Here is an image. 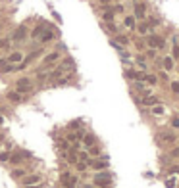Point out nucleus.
Listing matches in <instances>:
<instances>
[{
	"instance_id": "28",
	"label": "nucleus",
	"mask_w": 179,
	"mask_h": 188,
	"mask_svg": "<svg viewBox=\"0 0 179 188\" xmlns=\"http://www.w3.org/2000/svg\"><path fill=\"white\" fill-rule=\"evenodd\" d=\"M137 73L139 71H135V69H125V77L131 79V81H137Z\"/></svg>"
},
{
	"instance_id": "1",
	"label": "nucleus",
	"mask_w": 179,
	"mask_h": 188,
	"mask_svg": "<svg viewBox=\"0 0 179 188\" xmlns=\"http://www.w3.org/2000/svg\"><path fill=\"white\" fill-rule=\"evenodd\" d=\"M12 88H14V90H18L19 94H23V96H33V94L39 90V85L35 83V77L33 75H19L18 79L14 81Z\"/></svg>"
},
{
	"instance_id": "30",
	"label": "nucleus",
	"mask_w": 179,
	"mask_h": 188,
	"mask_svg": "<svg viewBox=\"0 0 179 188\" xmlns=\"http://www.w3.org/2000/svg\"><path fill=\"white\" fill-rule=\"evenodd\" d=\"M152 113H154V115H164V108L162 106H152Z\"/></svg>"
},
{
	"instance_id": "42",
	"label": "nucleus",
	"mask_w": 179,
	"mask_h": 188,
	"mask_svg": "<svg viewBox=\"0 0 179 188\" xmlns=\"http://www.w3.org/2000/svg\"><path fill=\"white\" fill-rule=\"evenodd\" d=\"M52 15H54V19H56V21H58V23H62V17H60V15H58L56 12H52Z\"/></svg>"
},
{
	"instance_id": "32",
	"label": "nucleus",
	"mask_w": 179,
	"mask_h": 188,
	"mask_svg": "<svg viewBox=\"0 0 179 188\" xmlns=\"http://www.w3.org/2000/svg\"><path fill=\"white\" fill-rule=\"evenodd\" d=\"M146 83H148V85H156V77L154 75H146Z\"/></svg>"
},
{
	"instance_id": "44",
	"label": "nucleus",
	"mask_w": 179,
	"mask_h": 188,
	"mask_svg": "<svg viewBox=\"0 0 179 188\" xmlns=\"http://www.w3.org/2000/svg\"><path fill=\"white\" fill-rule=\"evenodd\" d=\"M0 29H2V17H0Z\"/></svg>"
},
{
	"instance_id": "23",
	"label": "nucleus",
	"mask_w": 179,
	"mask_h": 188,
	"mask_svg": "<svg viewBox=\"0 0 179 188\" xmlns=\"http://www.w3.org/2000/svg\"><path fill=\"white\" fill-rule=\"evenodd\" d=\"M77 158H79V161H85V163H89V161L93 159L91 155H89L87 150H81V152H77Z\"/></svg>"
},
{
	"instance_id": "29",
	"label": "nucleus",
	"mask_w": 179,
	"mask_h": 188,
	"mask_svg": "<svg viewBox=\"0 0 179 188\" xmlns=\"http://www.w3.org/2000/svg\"><path fill=\"white\" fill-rule=\"evenodd\" d=\"M137 29H139V33H141V35H146V33H148V23H141V25H137Z\"/></svg>"
},
{
	"instance_id": "34",
	"label": "nucleus",
	"mask_w": 179,
	"mask_h": 188,
	"mask_svg": "<svg viewBox=\"0 0 179 188\" xmlns=\"http://www.w3.org/2000/svg\"><path fill=\"white\" fill-rule=\"evenodd\" d=\"M166 186L168 188H173V186H175V179H168L166 180Z\"/></svg>"
},
{
	"instance_id": "14",
	"label": "nucleus",
	"mask_w": 179,
	"mask_h": 188,
	"mask_svg": "<svg viewBox=\"0 0 179 188\" xmlns=\"http://www.w3.org/2000/svg\"><path fill=\"white\" fill-rule=\"evenodd\" d=\"M146 14V6L143 2H135V19H143Z\"/></svg>"
},
{
	"instance_id": "18",
	"label": "nucleus",
	"mask_w": 179,
	"mask_h": 188,
	"mask_svg": "<svg viewBox=\"0 0 179 188\" xmlns=\"http://www.w3.org/2000/svg\"><path fill=\"white\" fill-rule=\"evenodd\" d=\"M123 25H125L127 29H137V19H135V15H125Z\"/></svg>"
},
{
	"instance_id": "21",
	"label": "nucleus",
	"mask_w": 179,
	"mask_h": 188,
	"mask_svg": "<svg viewBox=\"0 0 179 188\" xmlns=\"http://www.w3.org/2000/svg\"><path fill=\"white\" fill-rule=\"evenodd\" d=\"M102 27H104V31H106V33H110V35H118V25H116L114 21H112V23H102Z\"/></svg>"
},
{
	"instance_id": "26",
	"label": "nucleus",
	"mask_w": 179,
	"mask_h": 188,
	"mask_svg": "<svg viewBox=\"0 0 179 188\" xmlns=\"http://www.w3.org/2000/svg\"><path fill=\"white\" fill-rule=\"evenodd\" d=\"M114 40H116V42H119L122 46H127V44H129V39H127L125 35H119V33L116 35V39H114Z\"/></svg>"
},
{
	"instance_id": "10",
	"label": "nucleus",
	"mask_w": 179,
	"mask_h": 188,
	"mask_svg": "<svg viewBox=\"0 0 179 188\" xmlns=\"http://www.w3.org/2000/svg\"><path fill=\"white\" fill-rule=\"evenodd\" d=\"M50 23H52V21L41 19V21L37 23V25H35V27L31 29V31H29V40H39V36L43 35V33H44V31L48 29V27H50Z\"/></svg>"
},
{
	"instance_id": "16",
	"label": "nucleus",
	"mask_w": 179,
	"mask_h": 188,
	"mask_svg": "<svg viewBox=\"0 0 179 188\" xmlns=\"http://www.w3.org/2000/svg\"><path fill=\"white\" fill-rule=\"evenodd\" d=\"M56 148H58V152L62 154V152H67V150L71 148V144L67 142L66 138H60V140H58V142H56Z\"/></svg>"
},
{
	"instance_id": "4",
	"label": "nucleus",
	"mask_w": 179,
	"mask_h": 188,
	"mask_svg": "<svg viewBox=\"0 0 179 188\" xmlns=\"http://www.w3.org/2000/svg\"><path fill=\"white\" fill-rule=\"evenodd\" d=\"M33 171H39V169H37V163H33V159H31V161H27L25 165L10 167V179H12V180H15V182H19V180H21L25 175L33 173Z\"/></svg>"
},
{
	"instance_id": "2",
	"label": "nucleus",
	"mask_w": 179,
	"mask_h": 188,
	"mask_svg": "<svg viewBox=\"0 0 179 188\" xmlns=\"http://www.w3.org/2000/svg\"><path fill=\"white\" fill-rule=\"evenodd\" d=\"M35 159V155L31 150L27 148H19V146H15L12 150V154H10V161H8V167H18V165H25L27 161Z\"/></svg>"
},
{
	"instance_id": "41",
	"label": "nucleus",
	"mask_w": 179,
	"mask_h": 188,
	"mask_svg": "<svg viewBox=\"0 0 179 188\" xmlns=\"http://www.w3.org/2000/svg\"><path fill=\"white\" fill-rule=\"evenodd\" d=\"M170 173H173V175H175V173H179V165H173L171 169H170Z\"/></svg>"
},
{
	"instance_id": "27",
	"label": "nucleus",
	"mask_w": 179,
	"mask_h": 188,
	"mask_svg": "<svg viewBox=\"0 0 179 188\" xmlns=\"http://www.w3.org/2000/svg\"><path fill=\"white\" fill-rule=\"evenodd\" d=\"M164 67H166V71L173 69V60L170 58V56H164Z\"/></svg>"
},
{
	"instance_id": "25",
	"label": "nucleus",
	"mask_w": 179,
	"mask_h": 188,
	"mask_svg": "<svg viewBox=\"0 0 179 188\" xmlns=\"http://www.w3.org/2000/svg\"><path fill=\"white\" fill-rule=\"evenodd\" d=\"M73 167H75L77 173H85V171L89 169V163H85V161H77V163L73 165Z\"/></svg>"
},
{
	"instance_id": "13",
	"label": "nucleus",
	"mask_w": 179,
	"mask_h": 188,
	"mask_svg": "<svg viewBox=\"0 0 179 188\" xmlns=\"http://www.w3.org/2000/svg\"><path fill=\"white\" fill-rule=\"evenodd\" d=\"M148 46L150 48H164V39H160L158 35H148Z\"/></svg>"
},
{
	"instance_id": "22",
	"label": "nucleus",
	"mask_w": 179,
	"mask_h": 188,
	"mask_svg": "<svg viewBox=\"0 0 179 188\" xmlns=\"http://www.w3.org/2000/svg\"><path fill=\"white\" fill-rule=\"evenodd\" d=\"M139 104H141V106H156V104H158V98L156 96H146L145 100H141Z\"/></svg>"
},
{
	"instance_id": "39",
	"label": "nucleus",
	"mask_w": 179,
	"mask_h": 188,
	"mask_svg": "<svg viewBox=\"0 0 179 188\" xmlns=\"http://www.w3.org/2000/svg\"><path fill=\"white\" fill-rule=\"evenodd\" d=\"M173 58H179V46H173Z\"/></svg>"
},
{
	"instance_id": "43",
	"label": "nucleus",
	"mask_w": 179,
	"mask_h": 188,
	"mask_svg": "<svg viewBox=\"0 0 179 188\" xmlns=\"http://www.w3.org/2000/svg\"><path fill=\"white\" fill-rule=\"evenodd\" d=\"M94 188H114V186H94Z\"/></svg>"
},
{
	"instance_id": "24",
	"label": "nucleus",
	"mask_w": 179,
	"mask_h": 188,
	"mask_svg": "<svg viewBox=\"0 0 179 188\" xmlns=\"http://www.w3.org/2000/svg\"><path fill=\"white\" fill-rule=\"evenodd\" d=\"M71 171H67V169H64V171H62V173H60V184H64V182H67V180H70L71 179Z\"/></svg>"
},
{
	"instance_id": "11",
	"label": "nucleus",
	"mask_w": 179,
	"mask_h": 188,
	"mask_svg": "<svg viewBox=\"0 0 179 188\" xmlns=\"http://www.w3.org/2000/svg\"><path fill=\"white\" fill-rule=\"evenodd\" d=\"M25 58V50L23 48H12L6 54V60H8V64H12V65H19L23 61Z\"/></svg>"
},
{
	"instance_id": "36",
	"label": "nucleus",
	"mask_w": 179,
	"mask_h": 188,
	"mask_svg": "<svg viewBox=\"0 0 179 188\" xmlns=\"http://www.w3.org/2000/svg\"><path fill=\"white\" fill-rule=\"evenodd\" d=\"M4 65H8V60H6V56H2V58H0V69H2Z\"/></svg>"
},
{
	"instance_id": "37",
	"label": "nucleus",
	"mask_w": 179,
	"mask_h": 188,
	"mask_svg": "<svg viewBox=\"0 0 179 188\" xmlns=\"http://www.w3.org/2000/svg\"><path fill=\"white\" fill-rule=\"evenodd\" d=\"M4 123H6V115L0 113V129H4Z\"/></svg>"
},
{
	"instance_id": "9",
	"label": "nucleus",
	"mask_w": 179,
	"mask_h": 188,
	"mask_svg": "<svg viewBox=\"0 0 179 188\" xmlns=\"http://www.w3.org/2000/svg\"><path fill=\"white\" fill-rule=\"evenodd\" d=\"M89 167L96 173V171H106L110 169V159L108 155H100V158H93L91 161H89Z\"/></svg>"
},
{
	"instance_id": "15",
	"label": "nucleus",
	"mask_w": 179,
	"mask_h": 188,
	"mask_svg": "<svg viewBox=\"0 0 179 188\" xmlns=\"http://www.w3.org/2000/svg\"><path fill=\"white\" fill-rule=\"evenodd\" d=\"M2 50H12V40H10V35H2L0 36V52Z\"/></svg>"
},
{
	"instance_id": "33",
	"label": "nucleus",
	"mask_w": 179,
	"mask_h": 188,
	"mask_svg": "<svg viewBox=\"0 0 179 188\" xmlns=\"http://www.w3.org/2000/svg\"><path fill=\"white\" fill-rule=\"evenodd\" d=\"M25 188H46V180L44 182H39V184H33V186H25Z\"/></svg>"
},
{
	"instance_id": "19",
	"label": "nucleus",
	"mask_w": 179,
	"mask_h": 188,
	"mask_svg": "<svg viewBox=\"0 0 179 188\" xmlns=\"http://www.w3.org/2000/svg\"><path fill=\"white\" fill-rule=\"evenodd\" d=\"M77 186H79V177L77 175H71V179L62 184V188H77Z\"/></svg>"
},
{
	"instance_id": "31",
	"label": "nucleus",
	"mask_w": 179,
	"mask_h": 188,
	"mask_svg": "<svg viewBox=\"0 0 179 188\" xmlns=\"http://www.w3.org/2000/svg\"><path fill=\"white\" fill-rule=\"evenodd\" d=\"M171 92H173V94H179V83H177V81L171 83Z\"/></svg>"
},
{
	"instance_id": "5",
	"label": "nucleus",
	"mask_w": 179,
	"mask_h": 188,
	"mask_svg": "<svg viewBox=\"0 0 179 188\" xmlns=\"http://www.w3.org/2000/svg\"><path fill=\"white\" fill-rule=\"evenodd\" d=\"M56 40H60V31H58V27H56L54 23H50V27L39 36V40H37V42H39L41 46H50V44H54Z\"/></svg>"
},
{
	"instance_id": "8",
	"label": "nucleus",
	"mask_w": 179,
	"mask_h": 188,
	"mask_svg": "<svg viewBox=\"0 0 179 188\" xmlns=\"http://www.w3.org/2000/svg\"><path fill=\"white\" fill-rule=\"evenodd\" d=\"M39 182H44V173H41V171H33V173H29V175H25L21 180L18 182L21 188L25 186H33V184H39Z\"/></svg>"
},
{
	"instance_id": "3",
	"label": "nucleus",
	"mask_w": 179,
	"mask_h": 188,
	"mask_svg": "<svg viewBox=\"0 0 179 188\" xmlns=\"http://www.w3.org/2000/svg\"><path fill=\"white\" fill-rule=\"evenodd\" d=\"M29 25L27 23H19L18 27L14 29V33L10 35V40H12V44H14V48H21V44L23 42H27L29 40Z\"/></svg>"
},
{
	"instance_id": "6",
	"label": "nucleus",
	"mask_w": 179,
	"mask_h": 188,
	"mask_svg": "<svg viewBox=\"0 0 179 188\" xmlns=\"http://www.w3.org/2000/svg\"><path fill=\"white\" fill-rule=\"evenodd\" d=\"M93 184L94 186H112L114 184V173L110 169L96 171V173L93 175Z\"/></svg>"
},
{
	"instance_id": "12",
	"label": "nucleus",
	"mask_w": 179,
	"mask_h": 188,
	"mask_svg": "<svg viewBox=\"0 0 179 188\" xmlns=\"http://www.w3.org/2000/svg\"><path fill=\"white\" fill-rule=\"evenodd\" d=\"M81 144H83V148H91V146H94L96 144V134L94 133H91V130H87L85 133V136H83V140H81Z\"/></svg>"
},
{
	"instance_id": "20",
	"label": "nucleus",
	"mask_w": 179,
	"mask_h": 188,
	"mask_svg": "<svg viewBox=\"0 0 179 188\" xmlns=\"http://www.w3.org/2000/svg\"><path fill=\"white\" fill-rule=\"evenodd\" d=\"M10 150H0V165H8V161H10Z\"/></svg>"
},
{
	"instance_id": "38",
	"label": "nucleus",
	"mask_w": 179,
	"mask_h": 188,
	"mask_svg": "<svg viewBox=\"0 0 179 188\" xmlns=\"http://www.w3.org/2000/svg\"><path fill=\"white\" fill-rule=\"evenodd\" d=\"M171 127L179 129V117H173V121H171Z\"/></svg>"
},
{
	"instance_id": "17",
	"label": "nucleus",
	"mask_w": 179,
	"mask_h": 188,
	"mask_svg": "<svg viewBox=\"0 0 179 188\" xmlns=\"http://www.w3.org/2000/svg\"><path fill=\"white\" fill-rule=\"evenodd\" d=\"M87 152H89L91 158H100L102 155V148L98 144H94V146H91V148H87Z\"/></svg>"
},
{
	"instance_id": "35",
	"label": "nucleus",
	"mask_w": 179,
	"mask_h": 188,
	"mask_svg": "<svg viewBox=\"0 0 179 188\" xmlns=\"http://www.w3.org/2000/svg\"><path fill=\"white\" fill-rule=\"evenodd\" d=\"M162 136H164V140H168V142H173V140H175L173 134H162Z\"/></svg>"
},
{
	"instance_id": "40",
	"label": "nucleus",
	"mask_w": 179,
	"mask_h": 188,
	"mask_svg": "<svg viewBox=\"0 0 179 188\" xmlns=\"http://www.w3.org/2000/svg\"><path fill=\"white\" fill-rule=\"evenodd\" d=\"M146 56H148V58H154V56H156V50H154V48H150L148 52H146Z\"/></svg>"
},
{
	"instance_id": "7",
	"label": "nucleus",
	"mask_w": 179,
	"mask_h": 188,
	"mask_svg": "<svg viewBox=\"0 0 179 188\" xmlns=\"http://www.w3.org/2000/svg\"><path fill=\"white\" fill-rule=\"evenodd\" d=\"M27 100H29V96H23V94H19L18 90H14V88L6 90V94H4V102H8L10 106H21V104H25Z\"/></svg>"
},
{
	"instance_id": "45",
	"label": "nucleus",
	"mask_w": 179,
	"mask_h": 188,
	"mask_svg": "<svg viewBox=\"0 0 179 188\" xmlns=\"http://www.w3.org/2000/svg\"><path fill=\"white\" fill-rule=\"evenodd\" d=\"M135 2H139V0H135Z\"/></svg>"
}]
</instances>
